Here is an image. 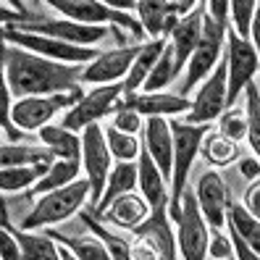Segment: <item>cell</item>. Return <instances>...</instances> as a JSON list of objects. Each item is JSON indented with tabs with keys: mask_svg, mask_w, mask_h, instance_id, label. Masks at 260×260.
<instances>
[{
	"mask_svg": "<svg viewBox=\"0 0 260 260\" xmlns=\"http://www.w3.org/2000/svg\"><path fill=\"white\" fill-rule=\"evenodd\" d=\"M6 82L11 95L21 98H42V95H60L79 89V76L84 66H69L58 60L26 53L21 48L6 45Z\"/></svg>",
	"mask_w": 260,
	"mask_h": 260,
	"instance_id": "1",
	"label": "cell"
},
{
	"mask_svg": "<svg viewBox=\"0 0 260 260\" xmlns=\"http://www.w3.org/2000/svg\"><path fill=\"white\" fill-rule=\"evenodd\" d=\"M174 137V155H171V179H168V216L179 218L181 194L187 189V176L192 171V163L200 152V142L208 134V126H189L181 121H168Z\"/></svg>",
	"mask_w": 260,
	"mask_h": 260,
	"instance_id": "2",
	"label": "cell"
},
{
	"mask_svg": "<svg viewBox=\"0 0 260 260\" xmlns=\"http://www.w3.org/2000/svg\"><path fill=\"white\" fill-rule=\"evenodd\" d=\"M89 200V184L87 179H76L69 187H60L55 192L42 194L37 205L32 208V213L21 221V232H35L42 226H53L71 218L76 210Z\"/></svg>",
	"mask_w": 260,
	"mask_h": 260,
	"instance_id": "3",
	"label": "cell"
},
{
	"mask_svg": "<svg viewBox=\"0 0 260 260\" xmlns=\"http://www.w3.org/2000/svg\"><path fill=\"white\" fill-rule=\"evenodd\" d=\"M0 40L6 45H13V48H21L26 53H35L42 58L58 60V63H69V66H87L100 55L95 48H76V45L60 42L53 37H42V35H32V32H21L16 26H3L0 32Z\"/></svg>",
	"mask_w": 260,
	"mask_h": 260,
	"instance_id": "4",
	"label": "cell"
},
{
	"mask_svg": "<svg viewBox=\"0 0 260 260\" xmlns=\"http://www.w3.org/2000/svg\"><path fill=\"white\" fill-rule=\"evenodd\" d=\"M226 29L216 24L208 13H203V32H200V42H197L194 53L189 55L187 66H184V79H181L179 89L174 95L179 98H187L189 89H194L197 82H203L205 76L216 69V63L221 60V50H223V37H226Z\"/></svg>",
	"mask_w": 260,
	"mask_h": 260,
	"instance_id": "5",
	"label": "cell"
},
{
	"mask_svg": "<svg viewBox=\"0 0 260 260\" xmlns=\"http://www.w3.org/2000/svg\"><path fill=\"white\" fill-rule=\"evenodd\" d=\"M226 55H223V66H226V108H232L237 98L242 95V89L250 82H255L257 74V48L247 40H239L234 35V29H226Z\"/></svg>",
	"mask_w": 260,
	"mask_h": 260,
	"instance_id": "6",
	"label": "cell"
},
{
	"mask_svg": "<svg viewBox=\"0 0 260 260\" xmlns=\"http://www.w3.org/2000/svg\"><path fill=\"white\" fill-rule=\"evenodd\" d=\"M82 100V89L74 92H60V95H42V98H21L11 105V121L19 132H40L48 126L53 116L60 111L74 108Z\"/></svg>",
	"mask_w": 260,
	"mask_h": 260,
	"instance_id": "7",
	"label": "cell"
},
{
	"mask_svg": "<svg viewBox=\"0 0 260 260\" xmlns=\"http://www.w3.org/2000/svg\"><path fill=\"white\" fill-rule=\"evenodd\" d=\"M82 137V168H84V179L89 184V203L92 208L98 205L100 194L105 189V181H108V174L113 168V158L108 152V145H105V134H103V126L100 124H92L79 132Z\"/></svg>",
	"mask_w": 260,
	"mask_h": 260,
	"instance_id": "8",
	"label": "cell"
},
{
	"mask_svg": "<svg viewBox=\"0 0 260 260\" xmlns=\"http://www.w3.org/2000/svg\"><path fill=\"white\" fill-rule=\"evenodd\" d=\"M50 8H55L63 19L76 21V24H84V26H105V24H118V26H126L129 32L142 40L145 32L137 19H132L129 13H121L108 8L100 0H50Z\"/></svg>",
	"mask_w": 260,
	"mask_h": 260,
	"instance_id": "9",
	"label": "cell"
},
{
	"mask_svg": "<svg viewBox=\"0 0 260 260\" xmlns=\"http://www.w3.org/2000/svg\"><path fill=\"white\" fill-rule=\"evenodd\" d=\"M176 247L184 260H205L208 255V242H210V232L208 223L200 216V208L194 203V194L189 189H184L181 194V208H179V218H176Z\"/></svg>",
	"mask_w": 260,
	"mask_h": 260,
	"instance_id": "10",
	"label": "cell"
},
{
	"mask_svg": "<svg viewBox=\"0 0 260 260\" xmlns=\"http://www.w3.org/2000/svg\"><path fill=\"white\" fill-rule=\"evenodd\" d=\"M121 95H124V92H121V82H116V84H100L95 89H89L87 95H82V100L76 103L74 108H69V113L63 116V124H60V126L74 132V134H79L82 129L98 124L105 113H111L116 108V103H118Z\"/></svg>",
	"mask_w": 260,
	"mask_h": 260,
	"instance_id": "11",
	"label": "cell"
},
{
	"mask_svg": "<svg viewBox=\"0 0 260 260\" xmlns=\"http://www.w3.org/2000/svg\"><path fill=\"white\" fill-rule=\"evenodd\" d=\"M226 111V66H223V58L216 63L205 82L200 87L197 98L189 105V113L184 124L189 126H210L213 121H218V116Z\"/></svg>",
	"mask_w": 260,
	"mask_h": 260,
	"instance_id": "12",
	"label": "cell"
},
{
	"mask_svg": "<svg viewBox=\"0 0 260 260\" xmlns=\"http://www.w3.org/2000/svg\"><path fill=\"white\" fill-rule=\"evenodd\" d=\"M21 32H32V35H42V37H53V40H60V42H69V45H76V48H92L95 42H100L108 29L105 26H84V24H76V21H69V19H60V21H53V19H37L32 24H13Z\"/></svg>",
	"mask_w": 260,
	"mask_h": 260,
	"instance_id": "13",
	"label": "cell"
},
{
	"mask_svg": "<svg viewBox=\"0 0 260 260\" xmlns=\"http://www.w3.org/2000/svg\"><path fill=\"white\" fill-rule=\"evenodd\" d=\"M140 13V26L150 37H168L171 26L176 24V16H187L194 3L189 0H140L134 6Z\"/></svg>",
	"mask_w": 260,
	"mask_h": 260,
	"instance_id": "14",
	"label": "cell"
},
{
	"mask_svg": "<svg viewBox=\"0 0 260 260\" xmlns=\"http://www.w3.org/2000/svg\"><path fill=\"white\" fill-rule=\"evenodd\" d=\"M140 53V45H134V48H116V50H105L100 53L92 63H87L82 69V76L79 82L82 84H116L118 79H124L132 60L137 58Z\"/></svg>",
	"mask_w": 260,
	"mask_h": 260,
	"instance_id": "15",
	"label": "cell"
},
{
	"mask_svg": "<svg viewBox=\"0 0 260 260\" xmlns=\"http://www.w3.org/2000/svg\"><path fill=\"white\" fill-rule=\"evenodd\" d=\"M194 203L200 208V216L210 229H223L226 226V208H229V189L223 184V179L216 171H205L197 181Z\"/></svg>",
	"mask_w": 260,
	"mask_h": 260,
	"instance_id": "16",
	"label": "cell"
},
{
	"mask_svg": "<svg viewBox=\"0 0 260 260\" xmlns=\"http://www.w3.org/2000/svg\"><path fill=\"white\" fill-rule=\"evenodd\" d=\"M203 13H205V3H197L187 16L176 19V24L171 26V50H174V66L176 74L184 71L189 55L194 53L197 42H200V32H203Z\"/></svg>",
	"mask_w": 260,
	"mask_h": 260,
	"instance_id": "17",
	"label": "cell"
},
{
	"mask_svg": "<svg viewBox=\"0 0 260 260\" xmlns=\"http://www.w3.org/2000/svg\"><path fill=\"white\" fill-rule=\"evenodd\" d=\"M142 150L155 163L160 176L171 179V155H174V137L168 118H147L142 124Z\"/></svg>",
	"mask_w": 260,
	"mask_h": 260,
	"instance_id": "18",
	"label": "cell"
},
{
	"mask_svg": "<svg viewBox=\"0 0 260 260\" xmlns=\"http://www.w3.org/2000/svg\"><path fill=\"white\" fill-rule=\"evenodd\" d=\"M137 187L142 189V200L150 208V216H166L168 181L160 176V171L145 150H140V155H137Z\"/></svg>",
	"mask_w": 260,
	"mask_h": 260,
	"instance_id": "19",
	"label": "cell"
},
{
	"mask_svg": "<svg viewBox=\"0 0 260 260\" xmlns=\"http://www.w3.org/2000/svg\"><path fill=\"white\" fill-rule=\"evenodd\" d=\"M100 218L111 226L124 229V232H137V229L150 218V208L140 194L129 192V194L116 197V200L100 213Z\"/></svg>",
	"mask_w": 260,
	"mask_h": 260,
	"instance_id": "20",
	"label": "cell"
},
{
	"mask_svg": "<svg viewBox=\"0 0 260 260\" xmlns=\"http://www.w3.org/2000/svg\"><path fill=\"white\" fill-rule=\"evenodd\" d=\"M124 108H132L134 113L147 116V118H171L176 113L189 111V100L179 98L174 92H150V95H137V98H126Z\"/></svg>",
	"mask_w": 260,
	"mask_h": 260,
	"instance_id": "21",
	"label": "cell"
},
{
	"mask_svg": "<svg viewBox=\"0 0 260 260\" xmlns=\"http://www.w3.org/2000/svg\"><path fill=\"white\" fill-rule=\"evenodd\" d=\"M163 48H166V37H158V40H150L147 45H140V53H137V58L132 60L124 82H121V92H124L126 98H134L137 89H142V84L150 76V71H152V66H155L158 55L163 53Z\"/></svg>",
	"mask_w": 260,
	"mask_h": 260,
	"instance_id": "22",
	"label": "cell"
},
{
	"mask_svg": "<svg viewBox=\"0 0 260 260\" xmlns=\"http://www.w3.org/2000/svg\"><path fill=\"white\" fill-rule=\"evenodd\" d=\"M134 187H137V163H116L108 174V181H105V189L100 194V200H98V205L92 208L89 216L100 218V213L108 208L116 197L134 192Z\"/></svg>",
	"mask_w": 260,
	"mask_h": 260,
	"instance_id": "23",
	"label": "cell"
},
{
	"mask_svg": "<svg viewBox=\"0 0 260 260\" xmlns=\"http://www.w3.org/2000/svg\"><path fill=\"white\" fill-rule=\"evenodd\" d=\"M40 140L45 150H50V155L55 160H79L82 158V140L79 134H74L63 126L48 124L40 129Z\"/></svg>",
	"mask_w": 260,
	"mask_h": 260,
	"instance_id": "24",
	"label": "cell"
},
{
	"mask_svg": "<svg viewBox=\"0 0 260 260\" xmlns=\"http://www.w3.org/2000/svg\"><path fill=\"white\" fill-rule=\"evenodd\" d=\"M79 171H82L79 160H53L48 166V171L37 179V184L26 192L29 194H48V192H55L60 187H69L71 181L79 179Z\"/></svg>",
	"mask_w": 260,
	"mask_h": 260,
	"instance_id": "25",
	"label": "cell"
},
{
	"mask_svg": "<svg viewBox=\"0 0 260 260\" xmlns=\"http://www.w3.org/2000/svg\"><path fill=\"white\" fill-rule=\"evenodd\" d=\"M48 237L60 244V247H66L76 260H111L108 250H105V244L92 234V237H71V234H60L55 229H50Z\"/></svg>",
	"mask_w": 260,
	"mask_h": 260,
	"instance_id": "26",
	"label": "cell"
},
{
	"mask_svg": "<svg viewBox=\"0 0 260 260\" xmlns=\"http://www.w3.org/2000/svg\"><path fill=\"white\" fill-rule=\"evenodd\" d=\"M8 229L16 237L24 260H60V247L48 234L42 237V234H32V232H21L16 226H8Z\"/></svg>",
	"mask_w": 260,
	"mask_h": 260,
	"instance_id": "27",
	"label": "cell"
},
{
	"mask_svg": "<svg viewBox=\"0 0 260 260\" xmlns=\"http://www.w3.org/2000/svg\"><path fill=\"white\" fill-rule=\"evenodd\" d=\"M55 158L50 150L32 147V145H0V168H16V166H50Z\"/></svg>",
	"mask_w": 260,
	"mask_h": 260,
	"instance_id": "28",
	"label": "cell"
},
{
	"mask_svg": "<svg viewBox=\"0 0 260 260\" xmlns=\"http://www.w3.org/2000/svg\"><path fill=\"white\" fill-rule=\"evenodd\" d=\"M226 226L234 229L237 237H239L244 244H250L255 252L260 250V221L252 218L242 205L229 203V208H226Z\"/></svg>",
	"mask_w": 260,
	"mask_h": 260,
	"instance_id": "29",
	"label": "cell"
},
{
	"mask_svg": "<svg viewBox=\"0 0 260 260\" xmlns=\"http://www.w3.org/2000/svg\"><path fill=\"white\" fill-rule=\"evenodd\" d=\"M197 155H203L208 166H229L239 158V145L226 140L221 134H205L203 142H200V152Z\"/></svg>",
	"mask_w": 260,
	"mask_h": 260,
	"instance_id": "30",
	"label": "cell"
},
{
	"mask_svg": "<svg viewBox=\"0 0 260 260\" xmlns=\"http://www.w3.org/2000/svg\"><path fill=\"white\" fill-rule=\"evenodd\" d=\"M48 171V166H16V168H0V192H24L37 184V179Z\"/></svg>",
	"mask_w": 260,
	"mask_h": 260,
	"instance_id": "31",
	"label": "cell"
},
{
	"mask_svg": "<svg viewBox=\"0 0 260 260\" xmlns=\"http://www.w3.org/2000/svg\"><path fill=\"white\" fill-rule=\"evenodd\" d=\"M105 134V145H108V152H111V158H116L118 163H134L137 155H140V140L132 134H124V132H118L113 126H105L103 129Z\"/></svg>",
	"mask_w": 260,
	"mask_h": 260,
	"instance_id": "32",
	"label": "cell"
},
{
	"mask_svg": "<svg viewBox=\"0 0 260 260\" xmlns=\"http://www.w3.org/2000/svg\"><path fill=\"white\" fill-rule=\"evenodd\" d=\"M174 76H176V66H174V50H171V45L166 42L163 53L158 55L155 66H152L150 76H147V79H145V84H142L145 95H150V92H158V89L168 87V84L174 82Z\"/></svg>",
	"mask_w": 260,
	"mask_h": 260,
	"instance_id": "33",
	"label": "cell"
},
{
	"mask_svg": "<svg viewBox=\"0 0 260 260\" xmlns=\"http://www.w3.org/2000/svg\"><path fill=\"white\" fill-rule=\"evenodd\" d=\"M3 48L6 42L0 40V129H3V134L11 140V145H19L21 140V132L13 126L11 121V89H8V82H6V60H3Z\"/></svg>",
	"mask_w": 260,
	"mask_h": 260,
	"instance_id": "34",
	"label": "cell"
},
{
	"mask_svg": "<svg viewBox=\"0 0 260 260\" xmlns=\"http://www.w3.org/2000/svg\"><path fill=\"white\" fill-rule=\"evenodd\" d=\"M84 223L92 229V234L105 244V250H108V255H111V260H132V244L126 242V239H121L118 234H113V232H108L103 223H98L89 213H84Z\"/></svg>",
	"mask_w": 260,
	"mask_h": 260,
	"instance_id": "35",
	"label": "cell"
},
{
	"mask_svg": "<svg viewBox=\"0 0 260 260\" xmlns=\"http://www.w3.org/2000/svg\"><path fill=\"white\" fill-rule=\"evenodd\" d=\"M242 92L247 95V108H244V116H247V142H250L252 152L257 155L260 152V92H257V82H250Z\"/></svg>",
	"mask_w": 260,
	"mask_h": 260,
	"instance_id": "36",
	"label": "cell"
},
{
	"mask_svg": "<svg viewBox=\"0 0 260 260\" xmlns=\"http://www.w3.org/2000/svg\"><path fill=\"white\" fill-rule=\"evenodd\" d=\"M218 134L226 137L232 142H239L247 137V116H244V108H226L221 116H218Z\"/></svg>",
	"mask_w": 260,
	"mask_h": 260,
	"instance_id": "37",
	"label": "cell"
},
{
	"mask_svg": "<svg viewBox=\"0 0 260 260\" xmlns=\"http://www.w3.org/2000/svg\"><path fill=\"white\" fill-rule=\"evenodd\" d=\"M229 13H232V19H234V35L239 40H247L250 42V24L255 19V13H257V3L255 0H232L229 3Z\"/></svg>",
	"mask_w": 260,
	"mask_h": 260,
	"instance_id": "38",
	"label": "cell"
},
{
	"mask_svg": "<svg viewBox=\"0 0 260 260\" xmlns=\"http://www.w3.org/2000/svg\"><path fill=\"white\" fill-rule=\"evenodd\" d=\"M142 116L140 113H134L132 108H124V105H118L116 108V116H113V129H118V132H124V134H132V137H137V132H142Z\"/></svg>",
	"mask_w": 260,
	"mask_h": 260,
	"instance_id": "39",
	"label": "cell"
},
{
	"mask_svg": "<svg viewBox=\"0 0 260 260\" xmlns=\"http://www.w3.org/2000/svg\"><path fill=\"white\" fill-rule=\"evenodd\" d=\"M8 226H11V221L0 223V260H24L21 250H19V242L11 234Z\"/></svg>",
	"mask_w": 260,
	"mask_h": 260,
	"instance_id": "40",
	"label": "cell"
},
{
	"mask_svg": "<svg viewBox=\"0 0 260 260\" xmlns=\"http://www.w3.org/2000/svg\"><path fill=\"white\" fill-rule=\"evenodd\" d=\"M208 250H210V257L216 260H229L232 257V242H229L218 229H213V237L208 242Z\"/></svg>",
	"mask_w": 260,
	"mask_h": 260,
	"instance_id": "41",
	"label": "cell"
},
{
	"mask_svg": "<svg viewBox=\"0 0 260 260\" xmlns=\"http://www.w3.org/2000/svg\"><path fill=\"white\" fill-rule=\"evenodd\" d=\"M132 260H166V257L150 239L142 237V242L132 244Z\"/></svg>",
	"mask_w": 260,
	"mask_h": 260,
	"instance_id": "42",
	"label": "cell"
},
{
	"mask_svg": "<svg viewBox=\"0 0 260 260\" xmlns=\"http://www.w3.org/2000/svg\"><path fill=\"white\" fill-rule=\"evenodd\" d=\"M37 21V16L32 11H13V8H6L0 6V24L3 26H11V24H32Z\"/></svg>",
	"mask_w": 260,
	"mask_h": 260,
	"instance_id": "43",
	"label": "cell"
},
{
	"mask_svg": "<svg viewBox=\"0 0 260 260\" xmlns=\"http://www.w3.org/2000/svg\"><path fill=\"white\" fill-rule=\"evenodd\" d=\"M229 242H232V247H234V260H257V252L237 237L234 229H229Z\"/></svg>",
	"mask_w": 260,
	"mask_h": 260,
	"instance_id": "44",
	"label": "cell"
},
{
	"mask_svg": "<svg viewBox=\"0 0 260 260\" xmlns=\"http://www.w3.org/2000/svg\"><path fill=\"white\" fill-rule=\"evenodd\" d=\"M242 208L247 210L252 218L260 216V184H257V179L247 187V192H244V205H242Z\"/></svg>",
	"mask_w": 260,
	"mask_h": 260,
	"instance_id": "45",
	"label": "cell"
},
{
	"mask_svg": "<svg viewBox=\"0 0 260 260\" xmlns=\"http://www.w3.org/2000/svg\"><path fill=\"white\" fill-rule=\"evenodd\" d=\"M205 13L221 26H229L226 24V16H229V3L226 0H210V3H205Z\"/></svg>",
	"mask_w": 260,
	"mask_h": 260,
	"instance_id": "46",
	"label": "cell"
},
{
	"mask_svg": "<svg viewBox=\"0 0 260 260\" xmlns=\"http://www.w3.org/2000/svg\"><path fill=\"white\" fill-rule=\"evenodd\" d=\"M257 171H260V168H257V158H244L242 160V174L247 176L250 181L257 179Z\"/></svg>",
	"mask_w": 260,
	"mask_h": 260,
	"instance_id": "47",
	"label": "cell"
},
{
	"mask_svg": "<svg viewBox=\"0 0 260 260\" xmlns=\"http://www.w3.org/2000/svg\"><path fill=\"white\" fill-rule=\"evenodd\" d=\"M58 247H60V244H58ZM60 260H76V257H74L66 247H60Z\"/></svg>",
	"mask_w": 260,
	"mask_h": 260,
	"instance_id": "48",
	"label": "cell"
},
{
	"mask_svg": "<svg viewBox=\"0 0 260 260\" xmlns=\"http://www.w3.org/2000/svg\"><path fill=\"white\" fill-rule=\"evenodd\" d=\"M229 260H234V257H229Z\"/></svg>",
	"mask_w": 260,
	"mask_h": 260,
	"instance_id": "49",
	"label": "cell"
}]
</instances>
